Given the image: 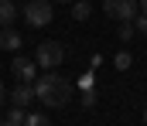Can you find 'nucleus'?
<instances>
[{"mask_svg":"<svg viewBox=\"0 0 147 126\" xmlns=\"http://www.w3.org/2000/svg\"><path fill=\"white\" fill-rule=\"evenodd\" d=\"M130 24H134V31H137V34H147V14H144V10H137V17H134Z\"/></svg>","mask_w":147,"mask_h":126,"instance_id":"13","label":"nucleus"},{"mask_svg":"<svg viewBox=\"0 0 147 126\" xmlns=\"http://www.w3.org/2000/svg\"><path fill=\"white\" fill-rule=\"evenodd\" d=\"M134 34H137V31H134V24H130V21H120V31H116V38H120V41H130Z\"/></svg>","mask_w":147,"mask_h":126,"instance_id":"12","label":"nucleus"},{"mask_svg":"<svg viewBox=\"0 0 147 126\" xmlns=\"http://www.w3.org/2000/svg\"><path fill=\"white\" fill-rule=\"evenodd\" d=\"M103 10L113 21H134L140 7H137V0H103Z\"/></svg>","mask_w":147,"mask_h":126,"instance_id":"4","label":"nucleus"},{"mask_svg":"<svg viewBox=\"0 0 147 126\" xmlns=\"http://www.w3.org/2000/svg\"><path fill=\"white\" fill-rule=\"evenodd\" d=\"M144 123H147V106H144Z\"/></svg>","mask_w":147,"mask_h":126,"instance_id":"18","label":"nucleus"},{"mask_svg":"<svg viewBox=\"0 0 147 126\" xmlns=\"http://www.w3.org/2000/svg\"><path fill=\"white\" fill-rule=\"evenodd\" d=\"M0 48H3V51H17V48H21V34H17L14 27H3V31H0Z\"/></svg>","mask_w":147,"mask_h":126,"instance_id":"8","label":"nucleus"},{"mask_svg":"<svg viewBox=\"0 0 147 126\" xmlns=\"http://www.w3.org/2000/svg\"><path fill=\"white\" fill-rule=\"evenodd\" d=\"M3 99H7V89H3V85H0V106H3Z\"/></svg>","mask_w":147,"mask_h":126,"instance_id":"16","label":"nucleus"},{"mask_svg":"<svg viewBox=\"0 0 147 126\" xmlns=\"http://www.w3.org/2000/svg\"><path fill=\"white\" fill-rule=\"evenodd\" d=\"M21 14H24V21H28L31 27H45V24H51V17H55V10H51L48 0H28V7H24Z\"/></svg>","mask_w":147,"mask_h":126,"instance_id":"3","label":"nucleus"},{"mask_svg":"<svg viewBox=\"0 0 147 126\" xmlns=\"http://www.w3.org/2000/svg\"><path fill=\"white\" fill-rule=\"evenodd\" d=\"M82 106H86V109L96 106V89H86V92H82Z\"/></svg>","mask_w":147,"mask_h":126,"instance_id":"15","label":"nucleus"},{"mask_svg":"<svg viewBox=\"0 0 147 126\" xmlns=\"http://www.w3.org/2000/svg\"><path fill=\"white\" fill-rule=\"evenodd\" d=\"M34 65L48 68V72H55L58 65H65V44L62 41H41L38 51H34Z\"/></svg>","mask_w":147,"mask_h":126,"instance_id":"2","label":"nucleus"},{"mask_svg":"<svg viewBox=\"0 0 147 126\" xmlns=\"http://www.w3.org/2000/svg\"><path fill=\"white\" fill-rule=\"evenodd\" d=\"M0 126H24V109H21V106H14V109H10V116H7V119H0Z\"/></svg>","mask_w":147,"mask_h":126,"instance_id":"10","label":"nucleus"},{"mask_svg":"<svg viewBox=\"0 0 147 126\" xmlns=\"http://www.w3.org/2000/svg\"><path fill=\"white\" fill-rule=\"evenodd\" d=\"M137 7H140V10H144V14H147V0H137Z\"/></svg>","mask_w":147,"mask_h":126,"instance_id":"17","label":"nucleus"},{"mask_svg":"<svg viewBox=\"0 0 147 126\" xmlns=\"http://www.w3.org/2000/svg\"><path fill=\"white\" fill-rule=\"evenodd\" d=\"M130 65H134V58H130V51H120V55H116V68L123 72V68H130Z\"/></svg>","mask_w":147,"mask_h":126,"instance_id":"14","label":"nucleus"},{"mask_svg":"<svg viewBox=\"0 0 147 126\" xmlns=\"http://www.w3.org/2000/svg\"><path fill=\"white\" fill-rule=\"evenodd\" d=\"M10 72L17 75V82H34L38 79V65L31 58H14V61H10Z\"/></svg>","mask_w":147,"mask_h":126,"instance_id":"5","label":"nucleus"},{"mask_svg":"<svg viewBox=\"0 0 147 126\" xmlns=\"http://www.w3.org/2000/svg\"><path fill=\"white\" fill-rule=\"evenodd\" d=\"M65 3H72V0H65Z\"/></svg>","mask_w":147,"mask_h":126,"instance_id":"19","label":"nucleus"},{"mask_svg":"<svg viewBox=\"0 0 147 126\" xmlns=\"http://www.w3.org/2000/svg\"><path fill=\"white\" fill-rule=\"evenodd\" d=\"M17 0H0V27H14L17 21Z\"/></svg>","mask_w":147,"mask_h":126,"instance_id":"7","label":"nucleus"},{"mask_svg":"<svg viewBox=\"0 0 147 126\" xmlns=\"http://www.w3.org/2000/svg\"><path fill=\"white\" fill-rule=\"evenodd\" d=\"M10 102L21 106V109L31 106V102H34V85H31V82H17L14 89H10Z\"/></svg>","mask_w":147,"mask_h":126,"instance_id":"6","label":"nucleus"},{"mask_svg":"<svg viewBox=\"0 0 147 126\" xmlns=\"http://www.w3.org/2000/svg\"><path fill=\"white\" fill-rule=\"evenodd\" d=\"M24 126H51V119L41 113H24Z\"/></svg>","mask_w":147,"mask_h":126,"instance_id":"11","label":"nucleus"},{"mask_svg":"<svg viewBox=\"0 0 147 126\" xmlns=\"http://www.w3.org/2000/svg\"><path fill=\"white\" fill-rule=\"evenodd\" d=\"M34 99L41 106H48V109H62V106H69V99H72V85L65 82L62 75L48 72V75H41L34 82Z\"/></svg>","mask_w":147,"mask_h":126,"instance_id":"1","label":"nucleus"},{"mask_svg":"<svg viewBox=\"0 0 147 126\" xmlns=\"http://www.w3.org/2000/svg\"><path fill=\"white\" fill-rule=\"evenodd\" d=\"M89 14H92L89 0H72V17H75V21H86Z\"/></svg>","mask_w":147,"mask_h":126,"instance_id":"9","label":"nucleus"}]
</instances>
